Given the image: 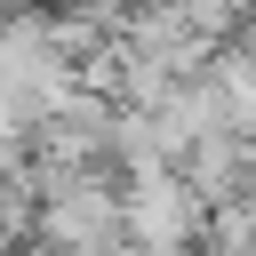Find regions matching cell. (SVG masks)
I'll return each mask as SVG.
<instances>
[{
    "label": "cell",
    "mask_w": 256,
    "mask_h": 256,
    "mask_svg": "<svg viewBox=\"0 0 256 256\" xmlns=\"http://www.w3.org/2000/svg\"><path fill=\"white\" fill-rule=\"evenodd\" d=\"M200 256H256V192H232V200H208L200 216Z\"/></svg>",
    "instance_id": "cell-1"
}]
</instances>
